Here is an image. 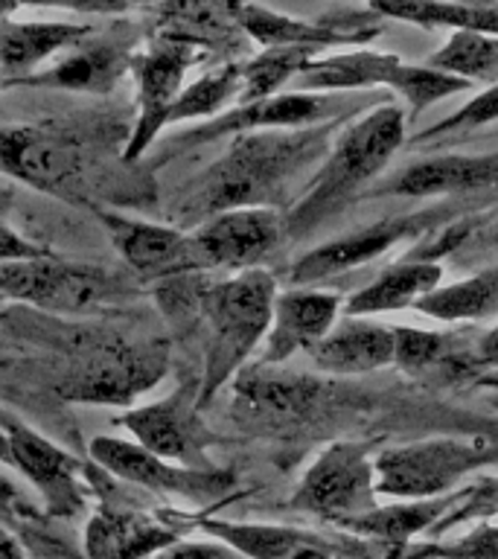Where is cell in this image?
<instances>
[{"label": "cell", "mask_w": 498, "mask_h": 559, "mask_svg": "<svg viewBox=\"0 0 498 559\" xmlns=\"http://www.w3.org/2000/svg\"><path fill=\"white\" fill-rule=\"evenodd\" d=\"M52 344L68 353L56 391L68 402L129 405L164 379L169 349L164 341H126L117 332L64 323Z\"/></svg>", "instance_id": "1"}, {"label": "cell", "mask_w": 498, "mask_h": 559, "mask_svg": "<svg viewBox=\"0 0 498 559\" xmlns=\"http://www.w3.org/2000/svg\"><path fill=\"white\" fill-rule=\"evenodd\" d=\"M199 312L208 323L204 379L199 391V405H204L242 367L271 326L274 280L265 271L248 269L239 277L204 286Z\"/></svg>", "instance_id": "2"}, {"label": "cell", "mask_w": 498, "mask_h": 559, "mask_svg": "<svg viewBox=\"0 0 498 559\" xmlns=\"http://www.w3.org/2000/svg\"><path fill=\"white\" fill-rule=\"evenodd\" d=\"M0 295L52 318H70L126 306L138 295V286H131L126 274L50 251L33 260L0 262Z\"/></svg>", "instance_id": "3"}, {"label": "cell", "mask_w": 498, "mask_h": 559, "mask_svg": "<svg viewBox=\"0 0 498 559\" xmlns=\"http://www.w3.org/2000/svg\"><path fill=\"white\" fill-rule=\"evenodd\" d=\"M312 146L315 138H300V134H288V138L269 131L239 134L234 146L227 148V155L204 175L190 204L204 216L257 207L295 166H300Z\"/></svg>", "instance_id": "4"}, {"label": "cell", "mask_w": 498, "mask_h": 559, "mask_svg": "<svg viewBox=\"0 0 498 559\" xmlns=\"http://www.w3.org/2000/svg\"><path fill=\"white\" fill-rule=\"evenodd\" d=\"M0 173L61 201H85L91 173L87 140L61 122H21L0 129Z\"/></svg>", "instance_id": "5"}, {"label": "cell", "mask_w": 498, "mask_h": 559, "mask_svg": "<svg viewBox=\"0 0 498 559\" xmlns=\"http://www.w3.org/2000/svg\"><path fill=\"white\" fill-rule=\"evenodd\" d=\"M195 59H199L195 44L164 38V35H155L146 50L131 56V73L138 79V120L122 148L126 164H134L146 155V148L166 129L175 99L183 91V73Z\"/></svg>", "instance_id": "6"}, {"label": "cell", "mask_w": 498, "mask_h": 559, "mask_svg": "<svg viewBox=\"0 0 498 559\" xmlns=\"http://www.w3.org/2000/svg\"><path fill=\"white\" fill-rule=\"evenodd\" d=\"M87 210L105 227V234L138 277L169 280L204 269L195 239L175 227L155 225L146 218H131L96 201H87Z\"/></svg>", "instance_id": "7"}, {"label": "cell", "mask_w": 498, "mask_h": 559, "mask_svg": "<svg viewBox=\"0 0 498 559\" xmlns=\"http://www.w3.org/2000/svg\"><path fill=\"white\" fill-rule=\"evenodd\" d=\"M487 454V440H428V443L393 449L376 461V475H379L376 489L405 498L437 496Z\"/></svg>", "instance_id": "8"}, {"label": "cell", "mask_w": 498, "mask_h": 559, "mask_svg": "<svg viewBox=\"0 0 498 559\" xmlns=\"http://www.w3.org/2000/svg\"><path fill=\"white\" fill-rule=\"evenodd\" d=\"M0 428L9 440V466H15L44 498V510L50 515H76L85 510L82 487V463L50 437L35 431L12 414L0 411Z\"/></svg>", "instance_id": "9"}, {"label": "cell", "mask_w": 498, "mask_h": 559, "mask_svg": "<svg viewBox=\"0 0 498 559\" xmlns=\"http://www.w3.org/2000/svg\"><path fill=\"white\" fill-rule=\"evenodd\" d=\"M405 138V120H402L400 108H379L341 138L335 155L323 166L321 178H318V190L309 195L306 213L321 207H330L332 199H339L370 175L382 169L388 157L400 148Z\"/></svg>", "instance_id": "10"}, {"label": "cell", "mask_w": 498, "mask_h": 559, "mask_svg": "<svg viewBox=\"0 0 498 559\" xmlns=\"http://www.w3.org/2000/svg\"><path fill=\"white\" fill-rule=\"evenodd\" d=\"M199 396L190 388H178L166 400L138 405L120 414V423L143 449L169 463H187L190 469L204 466V428L199 417Z\"/></svg>", "instance_id": "11"}, {"label": "cell", "mask_w": 498, "mask_h": 559, "mask_svg": "<svg viewBox=\"0 0 498 559\" xmlns=\"http://www.w3.org/2000/svg\"><path fill=\"white\" fill-rule=\"evenodd\" d=\"M321 400V384L297 373L253 367L236 379V419L257 431H292L312 414Z\"/></svg>", "instance_id": "12"}, {"label": "cell", "mask_w": 498, "mask_h": 559, "mask_svg": "<svg viewBox=\"0 0 498 559\" xmlns=\"http://www.w3.org/2000/svg\"><path fill=\"white\" fill-rule=\"evenodd\" d=\"M370 478H374V466L365 461V452L358 445H332L309 469L295 504L347 524L374 507Z\"/></svg>", "instance_id": "13"}, {"label": "cell", "mask_w": 498, "mask_h": 559, "mask_svg": "<svg viewBox=\"0 0 498 559\" xmlns=\"http://www.w3.org/2000/svg\"><path fill=\"white\" fill-rule=\"evenodd\" d=\"M91 457L103 466L108 475L134 484V487L152 489V492H175V496H210L230 484L227 475L213 469H190V466H173L164 457H157L134 440L99 435L91 440Z\"/></svg>", "instance_id": "14"}, {"label": "cell", "mask_w": 498, "mask_h": 559, "mask_svg": "<svg viewBox=\"0 0 498 559\" xmlns=\"http://www.w3.org/2000/svg\"><path fill=\"white\" fill-rule=\"evenodd\" d=\"M204 269H245L277 245L280 218L265 207L225 210L192 234Z\"/></svg>", "instance_id": "15"}, {"label": "cell", "mask_w": 498, "mask_h": 559, "mask_svg": "<svg viewBox=\"0 0 498 559\" xmlns=\"http://www.w3.org/2000/svg\"><path fill=\"white\" fill-rule=\"evenodd\" d=\"M94 35L91 24H61V21H3L0 24V70L7 87L21 85L24 79L42 70L59 52Z\"/></svg>", "instance_id": "16"}, {"label": "cell", "mask_w": 498, "mask_h": 559, "mask_svg": "<svg viewBox=\"0 0 498 559\" xmlns=\"http://www.w3.org/2000/svg\"><path fill=\"white\" fill-rule=\"evenodd\" d=\"M94 38V35H91ZM131 68V52L120 41L87 38L68 50L50 68H42L15 87H47V91H79V94H108L126 70Z\"/></svg>", "instance_id": "17"}, {"label": "cell", "mask_w": 498, "mask_h": 559, "mask_svg": "<svg viewBox=\"0 0 498 559\" xmlns=\"http://www.w3.org/2000/svg\"><path fill=\"white\" fill-rule=\"evenodd\" d=\"M339 312V297L321 292H295L274 300V326L262 365H280L297 349H312L330 335V323Z\"/></svg>", "instance_id": "18"}, {"label": "cell", "mask_w": 498, "mask_h": 559, "mask_svg": "<svg viewBox=\"0 0 498 559\" xmlns=\"http://www.w3.org/2000/svg\"><path fill=\"white\" fill-rule=\"evenodd\" d=\"M85 539L91 559H149L173 545L175 531L143 513L103 510L87 524Z\"/></svg>", "instance_id": "19"}, {"label": "cell", "mask_w": 498, "mask_h": 559, "mask_svg": "<svg viewBox=\"0 0 498 559\" xmlns=\"http://www.w3.org/2000/svg\"><path fill=\"white\" fill-rule=\"evenodd\" d=\"M414 227H417L414 222H384V225H376L356 236L323 245V248L306 253L304 260L297 262L295 271H292V280L295 283H315V280L356 269L361 262L374 260V257L388 251L393 242H400V239L414 234Z\"/></svg>", "instance_id": "20"}, {"label": "cell", "mask_w": 498, "mask_h": 559, "mask_svg": "<svg viewBox=\"0 0 498 559\" xmlns=\"http://www.w3.org/2000/svg\"><path fill=\"white\" fill-rule=\"evenodd\" d=\"M245 0H166L155 35L208 47L225 41L239 26Z\"/></svg>", "instance_id": "21"}, {"label": "cell", "mask_w": 498, "mask_h": 559, "mask_svg": "<svg viewBox=\"0 0 498 559\" xmlns=\"http://www.w3.org/2000/svg\"><path fill=\"white\" fill-rule=\"evenodd\" d=\"M309 353L323 370H374L393 358V332L376 323H344L341 330L318 341Z\"/></svg>", "instance_id": "22"}, {"label": "cell", "mask_w": 498, "mask_h": 559, "mask_svg": "<svg viewBox=\"0 0 498 559\" xmlns=\"http://www.w3.org/2000/svg\"><path fill=\"white\" fill-rule=\"evenodd\" d=\"M323 111V99L318 96H269L260 103L242 105L239 111H230L225 117L195 129L187 134V140H210L218 134H248V131L280 129V126H297V122L315 120Z\"/></svg>", "instance_id": "23"}, {"label": "cell", "mask_w": 498, "mask_h": 559, "mask_svg": "<svg viewBox=\"0 0 498 559\" xmlns=\"http://www.w3.org/2000/svg\"><path fill=\"white\" fill-rule=\"evenodd\" d=\"M498 178V164L472 157H437L417 164L396 181V192L405 195H437L452 190H475Z\"/></svg>", "instance_id": "24"}, {"label": "cell", "mask_w": 498, "mask_h": 559, "mask_svg": "<svg viewBox=\"0 0 498 559\" xmlns=\"http://www.w3.org/2000/svg\"><path fill=\"white\" fill-rule=\"evenodd\" d=\"M440 280V265L435 262H408L400 269L388 271L382 280H376L374 286H367L365 292H358L349 300V314H370V312H391V309H402L411 300L426 297Z\"/></svg>", "instance_id": "25"}, {"label": "cell", "mask_w": 498, "mask_h": 559, "mask_svg": "<svg viewBox=\"0 0 498 559\" xmlns=\"http://www.w3.org/2000/svg\"><path fill=\"white\" fill-rule=\"evenodd\" d=\"M419 312L440 318V321H461V318H484L498 309V269L463 280L458 286L437 288L419 297Z\"/></svg>", "instance_id": "26"}, {"label": "cell", "mask_w": 498, "mask_h": 559, "mask_svg": "<svg viewBox=\"0 0 498 559\" xmlns=\"http://www.w3.org/2000/svg\"><path fill=\"white\" fill-rule=\"evenodd\" d=\"M400 61L393 56H374V52H358V56H341L327 64L309 68L300 76L304 87H356L384 82L391 85L393 76L400 73Z\"/></svg>", "instance_id": "27"}, {"label": "cell", "mask_w": 498, "mask_h": 559, "mask_svg": "<svg viewBox=\"0 0 498 559\" xmlns=\"http://www.w3.org/2000/svg\"><path fill=\"white\" fill-rule=\"evenodd\" d=\"M315 47L297 44V47H271L262 52L260 59H253L248 68H242V85H239V99L242 105L269 99L292 73L304 68L306 59L312 56Z\"/></svg>", "instance_id": "28"}, {"label": "cell", "mask_w": 498, "mask_h": 559, "mask_svg": "<svg viewBox=\"0 0 498 559\" xmlns=\"http://www.w3.org/2000/svg\"><path fill=\"white\" fill-rule=\"evenodd\" d=\"M239 26L248 35H253L257 41L271 44V47H297V44L315 47V44L339 41V33H332L327 26L300 24V21L274 15L269 9L251 7V3H245L242 12H239Z\"/></svg>", "instance_id": "29"}, {"label": "cell", "mask_w": 498, "mask_h": 559, "mask_svg": "<svg viewBox=\"0 0 498 559\" xmlns=\"http://www.w3.org/2000/svg\"><path fill=\"white\" fill-rule=\"evenodd\" d=\"M239 85H242V68H236V64H225V68L213 70L208 76H201L199 82H192L190 87H183L178 94L166 126L216 114L230 96L239 94Z\"/></svg>", "instance_id": "30"}, {"label": "cell", "mask_w": 498, "mask_h": 559, "mask_svg": "<svg viewBox=\"0 0 498 559\" xmlns=\"http://www.w3.org/2000/svg\"><path fill=\"white\" fill-rule=\"evenodd\" d=\"M376 9L388 15L408 17V21H426V24H454L470 33H498V12H481V9H461L435 0H374Z\"/></svg>", "instance_id": "31"}, {"label": "cell", "mask_w": 498, "mask_h": 559, "mask_svg": "<svg viewBox=\"0 0 498 559\" xmlns=\"http://www.w3.org/2000/svg\"><path fill=\"white\" fill-rule=\"evenodd\" d=\"M435 68L466 73V76L487 79L498 70V41L487 33H470L463 29L449 41L443 52L435 56Z\"/></svg>", "instance_id": "32"}, {"label": "cell", "mask_w": 498, "mask_h": 559, "mask_svg": "<svg viewBox=\"0 0 498 559\" xmlns=\"http://www.w3.org/2000/svg\"><path fill=\"white\" fill-rule=\"evenodd\" d=\"M440 513V504H417V507H396V510H376L347 522V527L361 533H370L376 539L402 542L423 531L435 515Z\"/></svg>", "instance_id": "33"}, {"label": "cell", "mask_w": 498, "mask_h": 559, "mask_svg": "<svg viewBox=\"0 0 498 559\" xmlns=\"http://www.w3.org/2000/svg\"><path fill=\"white\" fill-rule=\"evenodd\" d=\"M391 85L396 87L405 99H408L414 111H419V108H426L428 103H435V99H440V96L452 94V91L463 87L466 82L454 79L452 73H443V70L405 68V64H402L400 73L393 76Z\"/></svg>", "instance_id": "34"}, {"label": "cell", "mask_w": 498, "mask_h": 559, "mask_svg": "<svg viewBox=\"0 0 498 559\" xmlns=\"http://www.w3.org/2000/svg\"><path fill=\"white\" fill-rule=\"evenodd\" d=\"M440 353V335L423 330L393 332V358L405 367H423Z\"/></svg>", "instance_id": "35"}, {"label": "cell", "mask_w": 498, "mask_h": 559, "mask_svg": "<svg viewBox=\"0 0 498 559\" xmlns=\"http://www.w3.org/2000/svg\"><path fill=\"white\" fill-rule=\"evenodd\" d=\"M50 253V248L42 242H33L9 225L7 218V199L0 195V262L7 260H33V257H44Z\"/></svg>", "instance_id": "36"}, {"label": "cell", "mask_w": 498, "mask_h": 559, "mask_svg": "<svg viewBox=\"0 0 498 559\" xmlns=\"http://www.w3.org/2000/svg\"><path fill=\"white\" fill-rule=\"evenodd\" d=\"M149 559H242L239 550L230 545H218V542H178L166 545Z\"/></svg>", "instance_id": "37"}, {"label": "cell", "mask_w": 498, "mask_h": 559, "mask_svg": "<svg viewBox=\"0 0 498 559\" xmlns=\"http://www.w3.org/2000/svg\"><path fill=\"white\" fill-rule=\"evenodd\" d=\"M498 117V85L493 91H487L478 99H472L466 108H463L454 120L443 122V126H437L435 131H446V129H466V126H481V122H489Z\"/></svg>", "instance_id": "38"}, {"label": "cell", "mask_w": 498, "mask_h": 559, "mask_svg": "<svg viewBox=\"0 0 498 559\" xmlns=\"http://www.w3.org/2000/svg\"><path fill=\"white\" fill-rule=\"evenodd\" d=\"M15 3L17 7L70 9V12H82V15H117V12L129 9L126 0H15Z\"/></svg>", "instance_id": "39"}, {"label": "cell", "mask_w": 498, "mask_h": 559, "mask_svg": "<svg viewBox=\"0 0 498 559\" xmlns=\"http://www.w3.org/2000/svg\"><path fill=\"white\" fill-rule=\"evenodd\" d=\"M446 557L452 559H498V527H484L472 533L454 548L446 550Z\"/></svg>", "instance_id": "40"}, {"label": "cell", "mask_w": 498, "mask_h": 559, "mask_svg": "<svg viewBox=\"0 0 498 559\" xmlns=\"http://www.w3.org/2000/svg\"><path fill=\"white\" fill-rule=\"evenodd\" d=\"M0 559H26L21 542H17L3 524H0Z\"/></svg>", "instance_id": "41"}, {"label": "cell", "mask_w": 498, "mask_h": 559, "mask_svg": "<svg viewBox=\"0 0 498 559\" xmlns=\"http://www.w3.org/2000/svg\"><path fill=\"white\" fill-rule=\"evenodd\" d=\"M478 361L481 365H498V330L489 332L478 344Z\"/></svg>", "instance_id": "42"}, {"label": "cell", "mask_w": 498, "mask_h": 559, "mask_svg": "<svg viewBox=\"0 0 498 559\" xmlns=\"http://www.w3.org/2000/svg\"><path fill=\"white\" fill-rule=\"evenodd\" d=\"M288 559H332V557L321 548V545H315L312 539H304L295 550H292V554H288Z\"/></svg>", "instance_id": "43"}, {"label": "cell", "mask_w": 498, "mask_h": 559, "mask_svg": "<svg viewBox=\"0 0 498 559\" xmlns=\"http://www.w3.org/2000/svg\"><path fill=\"white\" fill-rule=\"evenodd\" d=\"M15 9H21L15 0H0V24H3V21H9V15H12Z\"/></svg>", "instance_id": "44"}, {"label": "cell", "mask_w": 498, "mask_h": 559, "mask_svg": "<svg viewBox=\"0 0 498 559\" xmlns=\"http://www.w3.org/2000/svg\"><path fill=\"white\" fill-rule=\"evenodd\" d=\"M0 463H7L9 466V440H7V431L0 428Z\"/></svg>", "instance_id": "45"}, {"label": "cell", "mask_w": 498, "mask_h": 559, "mask_svg": "<svg viewBox=\"0 0 498 559\" xmlns=\"http://www.w3.org/2000/svg\"><path fill=\"white\" fill-rule=\"evenodd\" d=\"M487 388H489V391H493V393H496V396H498V382H489Z\"/></svg>", "instance_id": "46"}, {"label": "cell", "mask_w": 498, "mask_h": 559, "mask_svg": "<svg viewBox=\"0 0 498 559\" xmlns=\"http://www.w3.org/2000/svg\"><path fill=\"white\" fill-rule=\"evenodd\" d=\"M3 85H7V82H3V70H0V87H3Z\"/></svg>", "instance_id": "47"}]
</instances>
